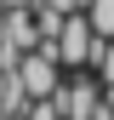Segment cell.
I'll use <instances>...</instances> for the list:
<instances>
[{"label":"cell","mask_w":114,"mask_h":120,"mask_svg":"<svg viewBox=\"0 0 114 120\" xmlns=\"http://www.w3.org/2000/svg\"><path fill=\"white\" fill-rule=\"evenodd\" d=\"M23 120H63V114H57V103H51V97H28Z\"/></svg>","instance_id":"6"},{"label":"cell","mask_w":114,"mask_h":120,"mask_svg":"<svg viewBox=\"0 0 114 120\" xmlns=\"http://www.w3.org/2000/svg\"><path fill=\"white\" fill-rule=\"evenodd\" d=\"M0 6H34V0H0Z\"/></svg>","instance_id":"8"},{"label":"cell","mask_w":114,"mask_h":120,"mask_svg":"<svg viewBox=\"0 0 114 120\" xmlns=\"http://www.w3.org/2000/svg\"><path fill=\"white\" fill-rule=\"evenodd\" d=\"M86 17H91L97 40H114V0H86Z\"/></svg>","instance_id":"4"},{"label":"cell","mask_w":114,"mask_h":120,"mask_svg":"<svg viewBox=\"0 0 114 120\" xmlns=\"http://www.w3.org/2000/svg\"><path fill=\"white\" fill-rule=\"evenodd\" d=\"M51 103H57V114H63V120H91L97 103H103V80H97L91 69H74V74L51 92Z\"/></svg>","instance_id":"1"},{"label":"cell","mask_w":114,"mask_h":120,"mask_svg":"<svg viewBox=\"0 0 114 120\" xmlns=\"http://www.w3.org/2000/svg\"><path fill=\"white\" fill-rule=\"evenodd\" d=\"M91 57H97V29L86 11H68L63 29H57V63L63 69H91Z\"/></svg>","instance_id":"2"},{"label":"cell","mask_w":114,"mask_h":120,"mask_svg":"<svg viewBox=\"0 0 114 120\" xmlns=\"http://www.w3.org/2000/svg\"><path fill=\"white\" fill-rule=\"evenodd\" d=\"M63 63H57V52L51 46H28L23 52V63H17V80H23V92L28 97H51L57 86H63V74H57Z\"/></svg>","instance_id":"3"},{"label":"cell","mask_w":114,"mask_h":120,"mask_svg":"<svg viewBox=\"0 0 114 120\" xmlns=\"http://www.w3.org/2000/svg\"><path fill=\"white\" fill-rule=\"evenodd\" d=\"M74 6H80V11H86V0H74Z\"/></svg>","instance_id":"9"},{"label":"cell","mask_w":114,"mask_h":120,"mask_svg":"<svg viewBox=\"0 0 114 120\" xmlns=\"http://www.w3.org/2000/svg\"><path fill=\"white\" fill-rule=\"evenodd\" d=\"M91 74L103 86H114V40H97V57H91Z\"/></svg>","instance_id":"5"},{"label":"cell","mask_w":114,"mask_h":120,"mask_svg":"<svg viewBox=\"0 0 114 120\" xmlns=\"http://www.w3.org/2000/svg\"><path fill=\"white\" fill-rule=\"evenodd\" d=\"M103 103H108V109H114V86H103Z\"/></svg>","instance_id":"7"}]
</instances>
